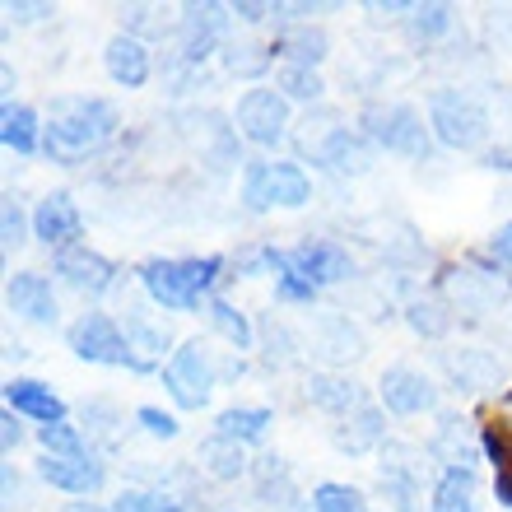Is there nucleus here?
I'll return each instance as SVG.
<instances>
[{
	"mask_svg": "<svg viewBox=\"0 0 512 512\" xmlns=\"http://www.w3.org/2000/svg\"><path fill=\"white\" fill-rule=\"evenodd\" d=\"M122 117L108 98L89 94H61L52 98V122H47V154L52 163H80L84 154H94L98 145H108L117 135Z\"/></svg>",
	"mask_w": 512,
	"mask_h": 512,
	"instance_id": "1",
	"label": "nucleus"
},
{
	"mask_svg": "<svg viewBox=\"0 0 512 512\" xmlns=\"http://www.w3.org/2000/svg\"><path fill=\"white\" fill-rule=\"evenodd\" d=\"M429 126L447 149H475L489 135V112L461 89H443L429 98Z\"/></svg>",
	"mask_w": 512,
	"mask_h": 512,
	"instance_id": "2",
	"label": "nucleus"
},
{
	"mask_svg": "<svg viewBox=\"0 0 512 512\" xmlns=\"http://www.w3.org/2000/svg\"><path fill=\"white\" fill-rule=\"evenodd\" d=\"M215 359H210V350H205L201 340H187L182 350L163 364V387H168V396H173L182 410H201L205 401H210V391H215Z\"/></svg>",
	"mask_w": 512,
	"mask_h": 512,
	"instance_id": "3",
	"label": "nucleus"
},
{
	"mask_svg": "<svg viewBox=\"0 0 512 512\" xmlns=\"http://www.w3.org/2000/svg\"><path fill=\"white\" fill-rule=\"evenodd\" d=\"M364 131L368 140H378L391 154H405V159H429V126L415 108L405 103H391V108H368L364 112Z\"/></svg>",
	"mask_w": 512,
	"mask_h": 512,
	"instance_id": "4",
	"label": "nucleus"
},
{
	"mask_svg": "<svg viewBox=\"0 0 512 512\" xmlns=\"http://www.w3.org/2000/svg\"><path fill=\"white\" fill-rule=\"evenodd\" d=\"M70 350L80 354L84 364L135 368V354H131V345H126L122 326L112 322L108 312H84L80 322L70 326Z\"/></svg>",
	"mask_w": 512,
	"mask_h": 512,
	"instance_id": "5",
	"label": "nucleus"
},
{
	"mask_svg": "<svg viewBox=\"0 0 512 512\" xmlns=\"http://www.w3.org/2000/svg\"><path fill=\"white\" fill-rule=\"evenodd\" d=\"M233 122H238V135H247L252 145H261V149L280 145L284 131H289V98L280 89H247L238 98Z\"/></svg>",
	"mask_w": 512,
	"mask_h": 512,
	"instance_id": "6",
	"label": "nucleus"
},
{
	"mask_svg": "<svg viewBox=\"0 0 512 512\" xmlns=\"http://www.w3.org/2000/svg\"><path fill=\"white\" fill-rule=\"evenodd\" d=\"M229 5H187L182 10V24H177V52L187 66H201L205 56L215 52L219 33L229 24Z\"/></svg>",
	"mask_w": 512,
	"mask_h": 512,
	"instance_id": "7",
	"label": "nucleus"
},
{
	"mask_svg": "<svg viewBox=\"0 0 512 512\" xmlns=\"http://www.w3.org/2000/svg\"><path fill=\"white\" fill-rule=\"evenodd\" d=\"M284 261H289V270L303 275L312 289H326V284H340L354 275L350 252L336 243H298L294 252H284Z\"/></svg>",
	"mask_w": 512,
	"mask_h": 512,
	"instance_id": "8",
	"label": "nucleus"
},
{
	"mask_svg": "<svg viewBox=\"0 0 512 512\" xmlns=\"http://www.w3.org/2000/svg\"><path fill=\"white\" fill-rule=\"evenodd\" d=\"M140 284H145V294L168 312H191L201 303V298L191 294L187 266H182V261H159V256H154V261L140 266Z\"/></svg>",
	"mask_w": 512,
	"mask_h": 512,
	"instance_id": "9",
	"label": "nucleus"
},
{
	"mask_svg": "<svg viewBox=\"0 0 512 512\" xmlns=\"http://www.w3.org/2000/svg\"><path fill=\"white\" fill-rule=\"evenodd\" d=\"M433 401H438V391L415 368L396 364L382 373V405H387L391 415H424V410H433Z\"/></svg>",
	"mask_w": 512,
	"mask_h": 512,
	"instance_id": "10",
	"label": "nucleus"
},
{
	"mask_svg": "<svg viewBox=\"0 0 512 512\" xmlns=\"http://www.w3.org/2000/svg\"><path fill=\"white\" fill-rule=\"evenodd\" d=\"M56 275H61L70 289H80V294H108L112 280H117V270H112L108 256L89 252V247H70V252L56 256Z\"/></svg>",
	"mask_w": 512,
	"mask_h": 512,
	"instance_id": "11",
	"label": "nucleus"
},
{
	"mask_svg": "<svg viewBox=\"0 0 512 512\" xmlns=\"http://www.w3.org/2000/svg\"><path fill=\"white\" fill-rule=\"evenodd\" d=\"M5 298H10V308L19 317H28V322H38V326H56V317H61L52 284L42 280L38 270H19L10 280V289H5Z\"/></svg>",
	"mask_w": 512,
	"mask_h": 512,
	"instance_id": "12",
	"label": "nucleus"
},
{
	"mask_svg": "<svg viewBox=\"0 0 512 512\" xmlns=\"http://www.w3.org/2000/svg\"><path fill=\"white\" fill-rule=\"evenodd\" d=\"M382 494L391 499L396 512H419L415 499H419V466L410 457V447H396L391 443L382 452Z\"/></svg>",
	"mask_w": 512,
	"mask_h": 512,
	"instance_id": "13",
	"label": "nucleus"
},
{
	"mask_svg": "<svg viewBox=\"0 0 512 512\" xmlns=\"http://www.w3.org/2000/svg\"><path fill=\"white\" fill-rule=\"evenodd\" d=\"M33 233H38L47 247H61L70 238H80V210L70 201L66 191H52V196H42L38 210H33Z\"/></svg>",
	"mask_w": 512,
	"mask_h": 512,
	"instance_id": "14",
	"label": "nucleus"
},
{
	"mask_svg": "<svg viewBox=\"0 0 512 512\" xmlns=\"http://www.w3.org/2000/svg\"><path fill=\"white\" fill-rule=\"evenodd\" d=\"M38 475L66 494H98L103 489V466L94 457H47L38 461Z\"/></svg>",
	"mask_w": 512,
	"mask_h": 512,
	"instance_id": "15",
	"label": "nucleus"
},
{
	"mask_svg": "<svg viewBox=\"0 0 512 512\" xmlns=\"http://www.w3.org/2000/svg\"><path fill=\"white\" fill-rule=\"evenodd\" d=\"M5 405H10L14 415L38 419L42 429H47V424H66V401H61L52 387H42V382H28V378L10 382V387H5Z\"/></svg>",
	"mask_w": 512,
	"mask_h": 512,
	"instance_id": "16",
	"label": "nucleus"
},
{
	"mask_svg": "<svg viewBox=\"0 0 512 512\" xmlns=\"http://www.w3.org/2000/svg\"><path fill=\"white\" fill-rule=\"evenodd\" d=\"M103 66H108V75L122 84V89H140V84L149 80L145 42L131 38V33H117V38L108 42V52H103Z\"/></svg>",
	"mask_w": 512,
	"mask_h": 512,
	"instance_id": "17",
	"label": "nucleus"
},
{
	"mask_svg": "<svg viewBox=\"0 0 512 512\" xmlns=\"http://www.w3.org/2000/svg\"><path fill=\"white\" fill-rule=\"evenodd\" d=\"M317 159L326 163V168H336V173H345V177H359V173H368V163H373V154H368V145L359 140L354 131H331L322 140V149H317Z\"/></svg>",
	"mask_w": 512,
	"mask_h": 512,
	"instance_id": "18",
	"label": "nucleus"
},
{
	"mask_svg": "<svg viewBox=\"0 0 512 512\" xmlns=\"http://www.w3.org/2000/svg\"><path fill=\"white\" fill-rule=\"evenodd\" d=\"M429 452H433L438 461H447L452 471H471V461H475V443H471V433H466V419L443 415V424H438V433H433Z\"/></svg>",
	"mask_w": 512,
	"mask_h": 512,
	"instance_id": "19",
	"label": "nucleus"
},
{
	"mask_svg": "<svg viewBox=\"0 0 512 512\" xmlns=\"http://www.w3.org/2000/svg\"><path fill=\"white\" fill-rule=\"evenodd\" d=\"M266 196H270V205H289V210H298V205H308L312 182L298 163H266Z\"/></svg>",
	"mask_w": 512,
	"mask_h": 512,
	"instance_id": "20",
	"label": "nucleus"
},
{
	"mask_svg": "<svg viewBox=\"0 0 512 512\" xmlns=\"http://www.w3.org/2000/svg\"><path fill=\"white\" fill-rule=\"evenodd\" d=\"M196 461H201V466H205L210 475H215V480H238V475L247 471L243 443H233V438H224V433L205 438L201 452H196Z\"/></svg>",
	"mask_w": 512,
	"mask_h": 512,
	"instance_id": "21",
	"label": "nucleus"
},
{
	"mask_svg": "<svg viewBox=\"0 0 512 512\" xmlns=\"http://www.w3.org/2000/svg\"><path fill=\"white\" fill-rule=\"evenodd\" d=\"M270 424H275V415L261 410V405H233V410L219 415V433L233 438V443H261L270 433Z\"/></svg>",
	"mask_w": 512,
	"mask_h": 512,
	"instance_id": "22",
	"label": "nucleus"
},
{
	"mask_svg": "<svg viewBox=\"0 0 512 512\" xmlns=\"http://www.w3.org/2000/svg\"><path fill=\"white\" fill-rule=\"evenodd\" d=\"M308 401L317 410H331V415H345L359 405V387L350 378H331V373H312L308 378Z\"/></svg>",
	"mask_w": 512,
	"mask_h": 512,
	"instance_id": "23",
	"label": "nucleus"
},
{
	"mask_svg": "<svg viewBox=\"0 0 512 512\" xmlns=\"http://www.w3.org/2000/svg\"><path fill=\"white\" fill-rule=\"evenodd\" d=\"M280 56H289V66H322L326 61V33L312 24H298L280 38Z\"/></svg>",
	"mask_w": 512,
	"mask_h": 512,
	"instance_id": "24",
	"label": "nucleus"
},
{
	"mask_svg": "<svg viewBox=\"0 0 512 512\" xmlns=\"http://www.w3.org/2000/svg\"><path fill=\"white\" fill-rule=\"evenodd\" d=\"M433 512H480V503H475V475L447 471L433 485Z\"/></svg>",
	"mask_w": 512,
	"mask_h": 512,
	"instance_id": "25",
	"label": "nucleus"
},
{
	"mask_svg": "<svg viewBox=\"0 0 512 512\" xmlns=\"http://www.w3.org/2000/svg\"><path fill=\"white\" fill-rule=\"evenodd\" d=\"M0 140H5L14 154H33V149H38V117L28 108L5 103V108H0Z\"/></svg>",
	"mask_w": 512,
	"mask_h": 512,
	"instance_id": "26",
	"label": "nucleus"
},
{
	"mask_svg": "<svg viewBox=\"0 0 512 512\" xmlns=\"http://www.w3.org/2000/svg\"><path fill=\"white\" fill-rule=\"evenodd\" d=\"M382 443V410L373 405H359L350 429H336V447L340 452H368V447Z\"/></svg>",
	"mask_w": 512,
	"mask_h": 512,
	"instance_id": "27",
	"label": "nucleus"
},
{
	"mask_svg": "<svg viewBox=\"0 0 512 512\" xmlns=\"http://www.w3.org/2000/svg\"><path fill=\"white\" fill-rule=\"evenodd\" d=\"M205 317H210V326H215L219 336L229 340L233 350H252V326H247L243 312L229 308L224 298H210V303H205Z\"/></svg>",
	"mask_w": 512,
	"mask_h": 512,
	"instance_id": "28",
	"label": "nucleus"
},
{
	"mask_svg": "<svg viewBox=\"0 0 512 512\" xmlns=\"http://www.w3.org/2000/svg\"><path fill=\"white\" fill-rule=\"evenodd\" d=\"M485 447L499 471H512V391L499 401V415H494V424L485 429Z\"/></svg>",
	"mask_w": 512,
	"mask_h": 512,
	"instance_id": "29",
	"label": "nucleus"
},
{
	"mask_svg": "<svg viewBox=\"0 0 512 512\" xmlns=\"http://www.w3.org/2000/svg\"><path fill=\"white\" fill-rule=\"evenodd\" d=\"M322 354L326 359H354V354H364V340L345 317H322Z\"/></svg>",
	"mask_w": 512,
	"mask_h": 512,
	"instance_id": "30",
	"label": "nucleus"
},
{
	"mask_svg": "<svg viewBox=\"0 0 512 512\" xmlns=\"http://www.w3.org/2000/svg\"><path fill=\"white\" fill-rule=\"evenodd\" d=\"M447 368H452V378L461 382V387H485L494 373H499V364L489 359V354H480V350H461V354H452L447 359Z\"/></svg>",
	"mask_w": 512,
	"mask_h": 512,
	"instance_id": "31",
	"label": "nucleus"
},
{
	"mask_svg": "<svg viewBox=\"0 0 512 512\" xmlns=\"http://www.w3.org/2000/svg\"><path fill=\"white\" fill-rule=\"evenodd\" d=\"M275 89H280L284 98H298V103H317V98H322V75L308 66H280Z\"/></svg>",
	"mask_w": 512,
	"mask_h": 512,
	"instance_id": "32",
	"label": "nucleus"
},
{
	"mask_svg": "<svg viewBox=\"0 0 512 512\" xmlns=\"http://www.w3.org/2000/svg\"><path fill=\"white\" fill-rule=\"evenodd\" d=\"M312 512H368L364 508V494L350 485H317L312 494Z\"/></svg>",
	"mask_w": 512,
	"mask_h": 512,
	"instance_id": "33",
	"label": "nucleus"
},
{
	"mask_svg": "<svg viewBox=\"0 0 512 512\" xmlns=\"http://www.w3.org/2000/svg\"><path fill=\"white\" fill-rule=\"evenodd\" d=\"M84 424H89V433H94L103 447L117 443V424H122V415H117V405L112 401H89L84 405Z\"/></svg>",
	"mask_w": 512,
	"mask_h": 512,
	"instance_id": "34",
	"label": "nucleus"
},
{
	"mask_svg": "<svg viewBox=\"0 0 512 512\" xmlns=\"http://www.w3.org/2000/svg\"><path fill=\"white\" fill-rule=\"evenodd\" d=\"M224 66H229V75H261L270 66V56L261 47H252V42H229L224 47Z\"/></svg>",
	"mask_w": 512,
	"mask_h": 512,
	"instance_id": "35",
	"label": "nucleus"
},
{
	"mask_svg": "<svg viewBox=\"0 0 512 512\" xmlns=\"http://www.w3.org/2000/svg\"><path fill=\"white\" fill-rule=\"evenodd\" d=\"M42 447H47L52 457H89L80 429H70V424H47V429H42Z\"/></svg>",
	"mask_w": 512,
	"mask_h": 512,
	"instance_id": "36",
	"label": "nucleus"
},
{
	"mask_svg": "<svg viewBox=\"0 0 512 512\" xmlns=\"http://www.w3.org/2000/svg\"><path fill=\"white\" fill-rule=\"evenodd\" d=\"M447 28H452V10L447 5H415L410 10V33L415 38H438Z\"/></svg>",
	"mask_w": 512,
	"mask_h": 512,
	"instance_id": "37",
	"label": "nucleus"
},
{
	"mask_svg": "<svg viewBox=\"0 0 512 512\" xmlns=\"http://www.w3.org/2000/svg\"><path fill=\"white\" fill-rule=\"evenodd\" d=\"M405 317H410V326H415L419 336H443V331H447V312L438 308L433 298H415Z\"/></svg>",
	"mask_w": 512,
	"mask_h": 512,
	"instance_id": "38",
	"label": "nucleus"
},
{
	"mask_svg": "<svg viewBox=\"0 0 512 512\" xmlns=\"http://www.w3.org/2000/svg\"><path fill=\"white\" fill-rule=\"evenodd\" d=\"M182 266H187L191 294L201 298V294H210V289H215V280H219V270H224V261H219V256H191V261H182Z\"/></svg>",
	"mask_w": 512,
	"mask_h": 512,
	"instance_id": "39",
	"label": "nucleus"
},
{
	"mask_svg": "<svg viewBox=\"0 0 512 512\" xmlns=\"http://www.w3.org/2000/svg\"><path fill=\"white\" fill-rule=\"evenodd\" d=\"M112 512H182L168 494H145V489H126L122 499L112 503Z\"/></svg>",
	"mask_w": 512,
	"mask_h": 512,
	"instance_id": "40",
	"label": "nucleus"
},
{
	"mask_svg": "<svg viewBox=\"0 0 512 512\" xmlns=\"http://www.w3.org/2000/svg\"><path fill=\"white\" fill-rule=\"evenodd\" d=\"M243 201L247 210H270V196H266V163H247V173H243Z\"/></svg>",
	"mask_w": 512,
	"mask_h": 512,
	"instance_id": "41",
	"label": "nucleus"
},
{
	"mask_svg": "<svg viewBox=\"0 0 512 512\" xmlns=\"http://www.w3.org/2000/svg\"><path fill=\"white\" fill-rule=\"evenodd\" d=\"M135 419H140V429H145L149 438H177V419L163 415L159 405H140V410H135Z\"/></svg>",
	"mask_w": 512,
	"mask_h": 512,
	"instance_id": "42",
	"label": "nucleus"
},
{
	"mask_svg": "<svg viewBox=\"0 0 512 512\" xmlns=\"http://www.w3.org/2000/svg\"><path fill=\"white\" fill-rule=\"evenodd\" d=\"M0 233H5V247H19L24 243V210L14 196H5V210H0Z\"/></svg>",
	"mask_w": 512,
	"mask_h": 512,
	"instance_id": "43",
	"label": "nucleus"
},
{
	"mask_svg": "<svg viewBox=\"0 0 512 512\" xmlns=\"http://www.w3.org/2000/svg\"><path fill=\"white\" fill-rule=\"evenodd\" d=\"M489 256L499 261V266H508L512 270V224H503L494 238H489Z\"/></svg>",
	"mask_w": 512,
	"mask_h": 512,
	"instance_id": "44",
	"label": "nucleus"
},
{
	"mask_svg": "<svg viewBox=\"0 0 512 512\" xmlns=\"http://www.w3.org/2000/svg\"><path fill=\"white\" fill-rule=\"evenodd\" d=\"M0 443H5V452H14V447L24 443V429L14 424V410H5V419H0Z\"/></svg>",
	"mask_w": 512,
	"mask_h": 512,
	"instance_id": "45",
	"label": "nucleus"
},
{
	"mask_svg": "<svg viewBox=\"0 0 512 512\" xmlns=\"http://www.w3.org/2000/svg\"><path fill=\"white\" fill-rule=\"evenodd\" d=\"M5 14H10V19H42V14H52V5H24V0H10V5H5Z\"/></svg>",
	"mask_w": 512,
	"mask_h": 512,
	"instance_id": "46",
	"label": "nucleus"
},
{
	"mask_svg": "<svg viewBox=\"0 0 512 512\" xmlns=\"http://www.w3.org/2000/svg\"><path fill=\"white\" fill-rule=\"evenodd\" d=\"M233 14H238V19H247V24H256V19L275 14V5H233Z\"/></svg>",
	"mask_w": 512,
	"mask_h": 512,
	"instance_id": "47",
	"label": "nucleus"
},
{
	"mask_svg": "<svg viewBox=\"0 0 512 512\" xmlns=\"http://www.w3.org/2000/svg\"><path fill=\"white\" fill-rule=\"evenodd\" d=\"M494 494H499V503H508V508H512V471L494 475Z\"/></svg>",
	"mask_w": 512,
	"mask_h": 512,
	"instance_id": "48",
	"label": "nucleus"
},
{
	"mask_svg": "<svg viewBox=\"0 0 512 512\" xmlns=\"http://www.w3.org/2000/svg\"><path fill=\"white\" fill-rule=\"evenodd\" d=\"M66 512H112V508H98V503H70Z\"/></svg>",
	"mask_w": 512,
	"mask_h": 512,
	"instance_id": "49",
	"label": "nucleus"
}]
</instances>
